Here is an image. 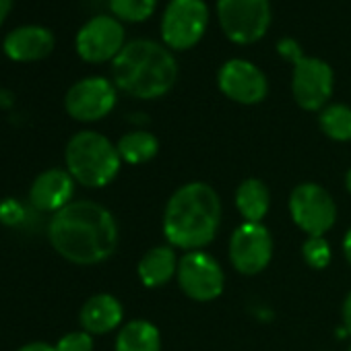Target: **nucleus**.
<instances>
[{"label": "nucleus", "mask_w": 351, "mask_h": 351, "mask_svg": "<svg viewBox=\"0 0 351 351\" xmlns=\"http://www.w3.org/2000/svg\"><path fill=\"white\" fill-rule=\"evenodd\" d=\"M217 85L226 97L244 106L261 104L269 93L265 73L256 64L242 58H232L223 62L217 73Z\"/></svg>", "instance_id": "ddd939ff"}, {"label": "nucleus", "mask_w": 351, "mask_h": 351, "mask_svg": "<svg viewBox=\"0 0 351 351\" xmlns=\"http://www.w3.org/2000/svg\"><path fill=\"white\" fill-rule=\"evenodd\" d=\"M116 106V85L106 77H85L64 95V108L79 122H97Z\"/></svg>", "instance_id": "9b49d317"}, {"label": "nucleus", "mask_w": 351, "mask_h": 351, "mask_svg": "<svg viewBox=\"0 0 351 351\" xmlns=\"http://www.w3.org/2000/svg\"><path fill=\"white\" fill-rule=\"evenodd\" d=\"M343 254H345L347 263L351 265V228L345 232V238H343Z\"/></svg>", "instance_id": "c756f323"}, {"label": "nucleus", "mask_w": 351, "mask_h": 351, "mask_svg": "<svg viewBox=\"0 0 351 351\" xmlns=\"http://www.w3.org/2000/svg\"><path fill=\"white\" fill-rule=\"evenodd\" d=\"M273 258V236L263 223L244 221L230 238V261L242 275H256Z\"/></svg>", "instance_id": "f8f14e48"}, {"label": "nucleus", "mask_w": 351, "mask_h": 351, "mask_svg": "<svg viewBox=\"0 0 351 351\" xmlns=\"http://www.w3.org/2000/svg\"><path fill=\"white\" fill-rule=\"evenodd\" d=\"M116 351H161V335L149 320L126 322L116 337Z\"/></svg>", "instance_id": "6ab92c4d"}, {"label": "nucleus", "mask_w": 351, "mask_h": 351, "mask_svg": "<svg viewBox=\"0 0 351 351\" xmlns=\"http://www.w3.org/2000/svg\"><path fill=\"white\" fill-rule=\"evenodd\" d=\"M11 9H13V0H0V27H3V23L7 21Z\"/></svg>", "instance_id": "c85d7f7f"}, {"label": "nucleus", "mask_w": 351, "mask_h": 351, "mask_svg": "<svg viewBox=\"0 0 351 351\" xmlns=\"http://www.w3.org/2000/svg\"><path fill=\"white\" fill-rule=\"evenodd\" d=\"M122 318H124L122 304L112 293L91 295L83 304L81 316H79L83 330H87L89 335H106V332H112L114 328H118V324L122 322Z\"/></svg>", "instance_id": "dca6fc26"}, {"label": "nucleus", "mask_w": 351, "mask_h": 351, "mask_svg": "<svg viewBox=\"0 0 351 351\" xmlns=\"http://www.w3.org/2000/svg\"><path fill=\"white\" fill-rule=\"evenodd\" d=\"M302 254H304V261H306L312 269H324V267H328V263H330V258H332L330 246H328V242L324 240V236L308 238V240L304 242Z\"/></svg>", "instance_id": "5701e85b"}, {"label": "nucleus", "mask_w": 351, "mask_h": 351, "mask_svg": "<svg viewBox=\"0 0 351 351\" xmlns=\"http://www.w3.org/2000/svg\"><path fill=\"white\" fill-rule=\"evenodd\" d=\"M120 159L124 163L130 165H141L151 161L157 151H159V141L155 134L147 132V130H132L120 136L118 145H116Z\"/></svg>", "instance_id": "aec40b11"}, {"label": "nucleus", "mask_w": 351, "mask_h": 351, "mask_svg": "<svg viewBox=\"0 0 351 351\" xmlns=\"http://www.w3.org/2000/svg\"><path fill=\"white\" fill-rule=\"evenodd\" d=\"M64 161L73 180L87 189L108 186L122 165L116 145L95 130L77 132L66 145Z\"/></svg>", "instance_id": "20e7f679"}, {"label": "nucleus", "mask_w": 351, "mask_h": 351, "mask_svg": "<svg viewBox=\"0 0 351 351\" xmlns=\"http://www.w3.org/2000/svg\"><path fill=\"white\" fill-rule=\"evenodd\" d=\"M54 34L44 25H21L7 34L3 50L13 62H38L52 54Z\"/></svg>", "instance_id": "2eb2a0df"}, {"label": "nucleus", "mask_w": 351, "mask_h": 351, "mask_svg": "<svg viewBox=\"0 0 351 351\" xmlns=\"http://www.w3.org/2000/svg\"><path fill=\"white\" fill-rule=\"evenodd\" d=\"M17 351H56V347L50 345V343H44V341H34V343H27V345L19 347Z\"/></svg>", "instance_id": "bb28decb"}, {"label": "nucleus", "mask_w": 351, "mask_h": 351, "mask_svg": "<svg viewBox=\"0 0 351 351\" xmlns=\"http://www.w3.org/2000/svg\"><path fill=\"white\" fill-rule=\"evenodd\" d=\"M178 79V62L165 44L138 38L112 60V83L136 99H157Z\"/></svg>", "instance_id": "7ed1b4c3"}, {"label": "nucleus", "mask_w": 351, "mask_h": 351, "mask_svg": "<svg viewBox=\"0 0 351 351\" xmlns=\"http://www.w3.org/2000/svg\"><path fill=\"white\" fill-rule=\"evenodd\" d=\"M207 25L205 0H169L161 17V40L169 50H191L205 36Z\"/></svg>", "instance_id": "39448f33"}, {"label": "nucleus", "mask_w": 351, "mask_h": 351, "mask_svg": "<svg viewBox=\"0 0 351 351\" xmlns=\"http://www.w3.org/2000/svg\"><path fill=\"white\" fill-rule=\"evenodd\" d=\"M289 215L308 238L324 236L337 221V205L326 189L314 182L298 184L289 195Z\"/></svg>", "instance_id": "0eeeda50"}, {"label": "nucleus", "mask_w": 351, "mask_h": 351, "mask_svg": "<svg viewBox=\"0 0 351 351\" xmlns=\"http://www.w3.org/2000/svg\"><path fill=\"white\" fill-rule=\"evenodd\" d=\"M54 347L56 351H93V335L87 330H73L60 337Z\"/></svg>", "instance_id": "b1692460"}, {"label": "nucleus", "mask_w": 351, "mask_h": 351, "mask_svg": "<svg viewBox=\"0 0 351 351\" xmlns=\"http://www.w3.org/2000/svg\"><path fill=\"white\" fill-rule=\"evenodd\" d=\"M126 46V34L122 23L114 15L91 17L77 34V54L91 64L114 60Z\"/></svg>", "instance_id": "1a4fd4ad"}, {"label": "nucleus", "mask_w": 351, "mask_h": 351, "mask_svg": "<svg viewBox=\"0 0 351 351\" xmlns=\"http://www.w3.org/2000/svg\"><path fill=\"white\" fill-rule=\"evenodd\" d=\"M110 11L118 21L141 23L149 19L157 7V0H108Z\"/></svg>", "instance_id": "4be33fe9"}, {"label": "nucleus", "mask_w": 351, "mask_h": 351, "mask_svg": "<svg viewBox=\"0 0 351 351\" xmlns=\"http://www.w3.org/2000/svg\"><path fill=\"white\" fill-rule=\"evenodd\" d=\"M180 258L176 256L173 246H155L143 254L138 261L136 273L145 287H161L165 285L176 273H178Z\"/></svg>", "instance_id": "f3484780"}, {"label": "nucleus", "mask_w": 351, "mask_h": 351, "mask_svg": "<svg viewBox=\"0 0 351 351\" xmlns=\"http://www.w3.org/2000/svg\"><path fill=\"white\" fill-rule=\"evenodd\" d=\"M277 52H279L283 58H287L289 62H293V64H295L300 58H304L300 44H298L295 40H291V38H283V40H279V42H277Z\"/></svg>", "instance_id": "a878e982"}, {"label": "nucleus", "mask_w": 351, "mask_h": 351, "mask_svg": "<svg viewBox=\"0 0 351 351\" xmlns=\"http://www.w3.org/2000/svg\"><path fill=\"white\" fill-rule=\"evenodd\" d=\"M236 207L244 221L263 223L271 207V195L267 184L258 178H246L236 191Z\"/></svg>", "instance_id": "a211bd4d"}, {"label": "nucleus", "mask_w": 351, "mask_h": 351, "mask_svg": "<svg viewBox=\"0 0 351 351\" xmlns=\"http://www.w3.org/2000/svg\"><path fill=\"white\" fill-rule=\"evenodd\" d=\"M349 351H351V347H349Z\"/></svg>", "instance_id": "473e14b6"}, {"label": "nucleus", "mask_w": 351, "mask_h": 351, "mask_svg": "<svg viewBox=\"0 0 351 351\" xmlns=\"http://www.w3.org/2000/svg\"><path fill=\"white\" fill-rule=\"evenodd\" d=\"M217 19L236 44L258 42L271 25L269 0H217Z\"/></svg>", "instance_id": "423d86ee"}, {"label": "nucleus", "mask_w": 351, "mask_h": 351, "mask_svg": "<svg viewBox=\"0 0 351 351\" xmlns=\"http://www.w3.org/2000/svg\"><path fill=\"white\" fill-rule=\"evenodd\" d=\"M345 189H347L349 195H351V167H349V171L345 173Z\"/></svg>", "instance_id": "2f4dec72"}, {"label": "nucleus", "mask_w": 351, "mask_h": 351, "mask_svg": "<svg viewBox=\"0 0 351 351\" xmlns=\"http://www.w3.org/2000/svg\"><path fill=\"white\" fill-rule=\"evenodd\" d=\"M75 180L66 169H46L34 180L29 189V203L44 213H58L73 203Z\"/></svg>", "instance_id": "4468645a"}, {"label": "nucleus", "mask_w": 351, "mask_h": 351, "mask_svg": "<svg viewBox=\"0 0 351 351\" xmlns=\"http://www.w3.org/2000/svg\"><path fill=\"white\" fill-rule=\"evenodd\" d=\"M318 126L332 141H351V108L345 104H328L320 110Z\"/></svg>", "instance_id": "412c9836"}, {"label": "nucleus", "mask_w": 351, "mask_h": 351, "mask_svg": "<svg viewBox=\"0 0 351 351\" xmlns=\"http://www.w3.org/2000/svg\"><path fill=\"white\" fill-rule=\"evenodd\" d=\"M343 322H345L347 330L351 332V291L347 293V298L343 302Z\"/></svg>", "instance_id": "cd10ccee"}, {"label": "nucleus", "mask_w": 351, "mask_h": 351, "mask_svg": "<svg viewBox=\"0 0 351 351\" xmlns=\"http://www.w3.org/2000/svg\"><path fill=\"white\" fill-rule=\"evenodd\" d=\"M13 106V93L7 89H0V108H11Z\"/></svg>", "instance_id": "7c9ffc66"}, {"label": "nucleus", "mask_w": 351, "mask_h": 351, "mask_svg": "<svg viewBox=\"0 0 351 351\" xmlns=\"http://www.w3.org/2000/svg\"><path fill=\"white\" fill-rule=\"evenodd\" d=\"M25 205H21L17 199H5L0 203V223L9 228H15L25 221Z\"/></svg>", "instance_id": "393cba45"}, {"label": "nucleus", "mask_w": 351, "mask_h": 351, "mask_svg": "<svg viewBox=\"0 0 351 351\" xmlns=\"http://www.w3.org/2000/svg\"><path fill=\"white\" fill-rule=\"evenodd\" d=\"M178 285L195 302H213L223 293L226 273L209 252H186L178 263Z\"/></svg>", "instance_id": "6e6552de"}, {"label": "nucleus", "mask_w": 351, "mask_h": 351, "mask_svg": "<svg viewBox=\"0 0 351 351\" xmlns=\"http://www.w3.org/2000/svg\"><path fill=\"white\" fill-rule=\"evenodd\" d=\"M335 85L332 69L314 56H304L293 64L291 93L295 104L306 112H316L328 106Z\"/></svg>", "instance_id": "9d476101"}, {"label": "nucleus", "mask_w": 351, "mask_h": 351, "mask_svg": "<svg viewBox=\"0 0 351 351\" xmlns=\"http://www.w3.org/2000/svg\"><path fill=\"white\" fill-rule=\"evenodd\" d=\"M221 223V201L207 182H189L176 191L163 213V236L173 248L201 250L209 246Z\"/></svg>", "instance_id": "f03ea898"}, {"label": "nucleus", "mask_w": 351, "mask_h": 351, "mask_svg": "<svg viewBox=\"0 0 351 351\" xmlns=\"http://www.w3.org/2000/svg\"><path fill=\"white\" fill-rule=\"evenodd\" d=\"M52 248L75 265H99L118 248V223L99 203L73 201L52 215L48 226Z\"/></svg>", "instance_id": "f257e3e1"}]
</instances>
